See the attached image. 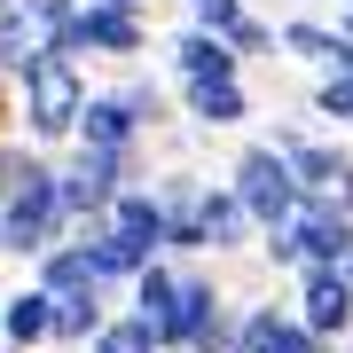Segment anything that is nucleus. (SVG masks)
Instances as JSON below:
<instances>
[{"mask_svg": "<svg viewBox=\"0 0 353 353\" xmlns=\"http://www.w3.org/2000/svg\"><path fill=\"white\" fill-rule=\"evenodd\" d=\"M87 71L71 63V55H55L48 39L32 48V63L16 71V110H24V134H32V150H63V141H79V118H87Z\"/></svg>", "mask_w": 353, "mask_h": 353, "instance_id": "1", "label": "nucleus"}, {"mask_svg": "<svg viewBox=\"0 0 353 353\" xmlns=\"http://www.w3.org/2000/svg\"><path fill=\"white\" fill-rule=\"evenodd\" d=\"M55 243H71V220H63V157H48L32 173V189H16L0 204V252L8 259H48Z\"/></svg>", "mask_w": 353, "mask_h": 353, "instance_id": "2", "label": "nucleus"}, {"mask_svg": "<svg viewBox=\"0 0 353 353\" xmlns=\"http://www.w3.org/2000/svg\"><path fill=\"white\" fill-rule=\"evenodd\" d=\"M126 189H141L134 157H118V150H71L63 157V220H71V236L110 228V212H118Z\"/></svg>", "mask_w": 353, "mask_h": 353, "instance_id": "3", "label": "nucleus"}, {"mask_svg": "<svg viewBox=\"0 0 353 353\" xmlns=\"http://www.w3.org/2000/svg\"><path fill=\"white\" fill-rule=\"evenodd\" d=\"M228 189H236V204L252 212L259 236H275V228H290V220L306 212V189H299V173H290V157H275L267 141H252V150L236 157Z\"/></svg>", "mask_w": 353, "mask_h": 353, "instance_id": "4", "label": "nucleus"}, {"mask_svg": "<svg viewBox=\"0 0 353 353\" xmlns=\"http://www.w3.org/2000/svg\"><path fill=\"white\" fill-rule=\"evenodd\" d=\"M48 48H55V55H71V63H87V55L134 63V55L150 48V24H141V16H126V8H102V0H87V8H79L71 24L48 39Z\"/></svg>", "mask_w": 353, "mask_h": 353, "instance_id": "5", "label": "nucleus"}, {"mask_svg": "<svg viewBox=\"0 0 353 353\" xmlns=\"http://www.w3.org/2000/svg\"><path fill=\"white\" fill-rule=\"evenodd\" d=\"M299 322L314 330L322 345L353 330V283H345V267H306L299 275Z\"/></svg>", "mask_w": 353, "mask_h": 353, "instance_id": "6", "label": "nucleus"}, {"mask_svg": "<svg viewBox=\"0 0 353 353\" xmlns=\"http://www.w3.org/2000/svg\"><path fill=\"white\" fill-rule=\"evenodd\" d=\"M141 134H150V118L126 102V87L94 94V102H87V118H79V150H118V157H134V150H141Z\"/></svg>", "mask_w": 353, "mask_h": 353, "instance_id": "7", "label": "nucleus"}, {"mask_svg": "<svg viewBox=\"0 0 353 353\" xmlns=\"http://www.w3.org/2000/svg\"><path fill=\"white\" fill-rule=\"evenodd\" d=\"M110 236L126 243L134 259H165V243H173V220H165L157 189H126V196H118V212H110Z\"/></svg>", "mask_w": 353, "mask_h": 353, "instance_id": "8", "label": "nucleus"}, {"mask_svg": "<svg viewBox=\"0 0 353 353\" xmlns=\"http://www.w3.org/2000/svg\"><path fill=\"white\" fill-rule=\"evenodd\" d=\"M283 55L314 63L322 79L330 71H353V32L345 24H322V16H283Z\"/></svg>", "mask_w": 353, "mask_h": 353, "instance_id": "9", "label": "nucleus"}, {"mask_svg": "<svg viewBox=\"0 0 353 353\" xmlns=\"http://www.w3.org/2000/svg\"><path fill=\"white\" fill-rule=\"evenodd\" d=\"M173 79L181 87H196V79H243V63H236V48L228 39H212V32H173Z\"/></svg>", "mask_w": 353, "mask_h": 353, "instance_id": "10", "label": "nucleus"}, {"mask_svg": "<svg viewBox=\"0 0 353 353\" xmlns=\"http://www.w3.org/2000/svg\"><path fill=\"white\" fill-rule=\"evenodd\" d=\"M0 338H8L16 353H32V345H55V299L39 283H24L8 306H0Z\"/></svg>", "mask_w": 353, "mask_h": 353, "instance_id": "11", "label": "nucleus"}, {"mask_svg": "<svg viewBox=\"0 0 353 353\" xmlns=\"http://www.w3.org/2000/svg\"><path fill=\"white\" fill-rule=\"evenodd\" d=\"M196 228H204V243H212V252H243V243L259 236V228H252V212L236 204V189H228V181L196 196Z\"/></svg>", "mask_w": 353, "mask_h": 353, "instance_id": "12", "label": "nucleus"}, {"mask_svg": "<svg viewBox=\"0 0 353 353\" xmlns=\"http://www.w3.org/2000/svg\"><path fill=\"white\" fill-rule=\"evenodd\" d=\"M181 110L196 126H243L252 118V94H243V79H196V87H181Z\"/></svg>", "mask_w": 353, "mask_h": 353, "instance_id": "13", "label": "nucleus"}, {"mask_svg": "<svg viewBox=\"0 0 353 353\" xmlns=\"http://www.w3.org/2000/svg\"><path fill=\"white\" fill-rule=\"evenodd\" d=\"M290 236H299V259H306V267H345V259H353V220L299 212V220H290Z\"/></svg>", "mask_w": 353, "mask_h": 353, "instance_id": "14", "label": "nucleus"}, {"mask_svg": "<svg viewBox=\"0 0 353 353\" xmlns=\"http://www.w3.org/2000/svg\"><path fill=\"white\" fill-rule=\"evenodd\" d=\"M102 330H110V290H79V299H55V345L87 353Z\"/></svg>", "mask_w": 353, "mask_h": 353, "instance_id": "15", "label": "nucleus"}, {"mask_svg": "<svg viewBox=\"0 0 353 353\" xmlns=\"http://www.w3.org/2000/svg\"><path fill=\"white\" fill-rule=\"evenodd\" d=\"M32 283L48 290V299H79V290H102V283H94V259H87V243H79V236H71V243H55V252L32 267Z\"/></svg>", "mask_w": 353, "mask_h": 353, "instance_id": "16", "label": "nucleus"}, {"mask_svg": "<svg viewBox=\"0 0 353 353\" xmlns=\"http://www.w3.org/2000/svg\"><path fill=\"white\" fill-rule=\"evenodd\" d=\"M181 283H189V267H181V259H150V267H141V283H134V314H141V322H165V314L181 306Z\"/></svg>", "mask_w": 353, "mask_h": 353, "instance_id": "17", "label": "nucleus"}, {"mask_svg": "<svg viewBox=\"0 0 353 353\" xmlns=\"http://www.w3.org/2000/svg\"><path fill=\"white\" fill-rule=\"evenodd\" d=\"M79 243H87V259H94V283H102V290H118V283L134 290V283H141V267H150V259H134L126 243L110 236V228H87Z\"/></svg>", "mask_w": 353, "mask_h": 353, "instance_id": "18", "label": "nucleus"}, {"mask_svg": "<svg viewBox=\"0 0 353 353\" xmlns=\"http://www.w3.org/2000/svg\"><path fill=\"white\" fill-rule=\"evenodd\" d=\"M87 353H165V345H157V322H141L126 306V314H110V330H102Z\"/></svg>", "mask_w": 353, "mask_h": 353, "instance_id": "19", "label": "nucleus"}, {"mask_svg": "<svg viewBox=\"0 0 353 353\" xmlns=\"http://www.w3.org/2000/svg\"><path fill=\"white\" fill-rule=\"evenodd\" d=\"M306 110H314V118H330V126H353V71H330V79H314Z\"/></svg>", "mask_w": 353, "mask_h": 353, "instance_id": "20", "label": "nucleus"}, {"mask_svg": "<svg viewBox=\"0 0 353 353\" xmlns=\"http://www.w3.org/2000/svg\"><path fill=\"white\" fill-rule=\"evenodd\" d=\"M283 306H252V314H236V353H275V338H283Z\"/></svg>", "mask_w": 353, "mask_h": 353, "instance_id": "21", "label": "nucleus"}, {"mask_svg": "<svg viewBox=\"0 0 353 353\" xmlns=\"http://www.w3.org/2000/svg\"><path fill=\"white\" fill-rule=\"evenodd\" d=\"M48 165V150H32V141H0V204L16 189H32V173Z\"/></svg>", "mask_w": 353, "mask_h": 353, "instance_id": "22", "label": "nucleus"}, {"mask_svg": "<svg viewBox=\"0 0 353 353\" xmlns=\"http://www.w3.org/2000/svg\"><path fill=\"white\" fill-rule=\"evenodd\" d=\"M32 48H39V32L24 24V8H8V16H0V79L24 71V63H32Z\"/></svg>", "mask_w": 353, "mask_h": 353, "instance_id": "23", "label": "nucleus"}, {"mask_svg": "<svg viewBox=\"0 0 353 353\" xmlns=\"http://www.w3.org/2000/svg\"><path fill=\"white\" fill-rule=\"evenodd\" d=\"M228 48H236V63H259V55H283V24H267V16H243V24L228 32Z\"/></svg>", "mask_w": 353, "mask_h": 353, "instance_id": "24", "label": "nucleus"}, {"mask_svg": "<svg viewBox=\"0 0 353 353\" xmlns=\"http://www.w3.org/2000/svg\"><path fill=\"white\" fill-rule=\"evenodd\" d=\"M243 16H252L243 0H189V24H196V32H212V39H228Z\"/></svg>", "mask_w": 353, "mask_h": 353, "instance_id": "25", "label": "nucleus"}, {"mask_svg": "<svg viewBox=\"0 0 353 353\" xmlns=\"http://www.w3.org/2000/svg\"><path fill=\"white\" fill-rule=\"evenodd\" d=\"M16 8H24V24H32L39 39H55V32H63L79 8H87V0H16Z\"/></svg>", "mask_w": 353, "mask_h": 353, "instance_id": "26", "label": "nucleus"}, {"mask_svg": "<svg viewBox=\"0 0 353 353\" xmlns=\"http://www.w3.org/2000/svg\"><path fill=\"white\" fill-rule=\"evenodd\" d=\"M126 102H134L141 118H150V126H157V118H165V94H157V87H141V79H126Z\"/></svg>", "mask_w": 353, "mask_h": 353, "instance_id": "27", "label": "nucleus"}, {"mask_svg": "<svg viewBox=\"0 0 353 353\" xmlns=\"http://www.w3.org/2000/svg\"><path fill=\"white\" fill-rule=\"evenodd\" d=\"M102 8H126V16H141V8H150V0H102Z\"/></svg>", "mask_w": 353, "mask_h": 353, "instance_id": "28", "label": "nucleus"}, {"mask_svg": "<svg viewBox=\"0 0 353 353\" xmlns=\"http://www.w3.org/2000/svg\"><path fill=\"white\" fill-rule=\"evenodd\" d=\"M338 8H345V16H353V0H338Z\"/></svg>", "mask_w": 353, "mask_h": 353, "instance_id": "29", "label": "nucleus"}, {"mask_svg": "<svg viewBox=\"0 0 353 353\" xmlns=\"http://www.w3.org/2000/svg\"><path fill=\"white\" fill-rule=\"evenodd\" d=\"M0 353H16V345H8V338H0Z\"/></svg>", "mask_w": 353, "mask_h": 353, "instance_id": "30", "label": "nucleus"}, {"mask_svg": "<svg viewBox=\"0 0 353 353\" xmlns=\"http://www.w3.org/2000/svg\"><path fill=\"white\" fill-rule=\"evenodd\" d=\"M345 283H353V259H345Z\"/></svg>", "mask_w": 353, "mask_h": 353, "instance_id": "31", "label": "nucleus"}, {"mask_svg": "<svg viewBox=\"0 0 353 353\" xmlns=\"http://www.w3.org/2000/svg\"><path fill=\"white\" fill-rule=\"evenodd\" d=\"M345 32H353V16H345Z\"/></svg>", "mask_w": 353, "mask_h": 353, "instance_id": "32", "label": "nucleus"}, {"mask_svg": "<svg viewBox=\"0 0 353 353\" xmlns=\"http://www.w3.org/2000/svg\"><path fill=\"white\" fill-rule=\"evenodd\" d=\"M345 353H353V345H345Z\"/></svg>", "mask_w": 353, "mask_h": 353, "instance_id": "33", "label": "nucleus"}]
</instances>
